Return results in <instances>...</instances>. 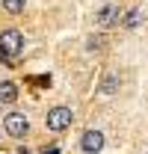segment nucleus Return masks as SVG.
<instances>
[{
	"label": "nucleus",
	"mask_w": 148,
	"mask_h": 154,
	"mask_svg": "<svg viewBox=\"0 0 148 154\" xmlns=\"http://www.w3.org/2000/svg\"><path fill=\"white\" fill-rule=\"evenodd\" d=\"M18 154H30V151H27V148H18Z\"/></svg>",
	"instance_id": "12"
},
{
	"label": "nucleus",
	"mask_w": 148,
	"mask_h": 154,
	"mask_svg": "<svg viewBox=\"0 0 148 154\" xmlns=\"http://www.w3.org/2000/svg\"><path fill=\"white\" fill-rule=\"evenodd\" d=\"M71 107H54V110H48L45 116V125H48V131H54V134H62L65 128H71Z\"/></svg>",
	"instance_id": "2"
},
{
	"label": "nucleus",
	"mask_w": 148,
	"mask_h": 154,
	"mask_svg": "<svg viewBox=\"0 0 148 154\" xmlns=\"http://www.w3.org/2000/svg\"><path fill=\"white\" fill-rule=\"evenodd\" d=\"M45 154H59V148H45Z\"/></svg>",
	"instance_id": "11"
},
{
	"label": "nucleus",
	"mask_w": 148,
	"mask_h": 154,
	"mask_svg": "<svg viewBox=\"0 0 148 154\" xmlns=\"http://www.w3.org/2000/svg\"><path fill=\"white\" fill-rule=\"evenodd\" d=\"M101 45H104V36H89L86 38V48L89 51H101Z\"/></svg>",
	"instance_id": "10"
},
{
	"label": "nucleus",
	"mask_w": 148,
	"mask_h": 154,
	"mask_svg": "<svg viewBox=\"0 0 148 154\" xmlns=\"http://www.w3.org/2000/svg\"><path fill=\"white\" fill-rule=\"evenodd\" d=\"M95 21H98L101 27H113V24H119V21H122L119 3H104V6L95 12Z\"/></svg>",
	"instance_id": "4"
},
{
	"label": "nucleus",
	"mask_w": 148,
	"mask_h": 154,
	"mask_svg": "<svg viewBox=\"0 0 148 154\" xmlns=\"http://www.w3.org/2000/svg\"><path fill=\"white\" fill-rule=\"evenodd\" d=\"M24 3L27 0H3V9L12 12V15H18V12H24Z\"/></svg>",
	"instance_id": "9"
},
{
	"label": "nucleus",
	"mask_w": 148,
	"mask_h": 154,
	"mask_svg": "<svg viewBox=\"0 0 148 154\" xmlns=\"http://www.w3.org/2000/svg\"><path fill=\"white\" fill-rule=\"evenodd\" d=\"M139 21H142V9H130L128 15L122 18V27L125 30H133V27H139Z\"/></svg>",
	"instance_id": "7"
},
{
	"label": "nucleus",
	"mask_w": 148,
	"mask_h": 154,
	"mask_svg": "<svg viewBox=\"0 0 148 154\" xmlns=\"http://www.w3.org/2000/svg\"><path fill=\"white\" fill-rule=\"evenodd\" d=\"M18 98V86L15 83H0V104H12Z\"/></svg>",
	"instance_id": "6"
},
{
	"label": "nucleus",
	"mask_w": 148,
	"mask_h": 154,
	"mask_svg": "<svg viewBox=\"0 0 148 154\" xmlns=\"http://www.w3.org/2000/svg\"><path fill=\"white\" fill-rule=\"evenodd\" d=\"M116 89H119V74H107L101 80V92H104V95H113Z\"/></svg>",
	"instance_id": "8"
},
{
	"label": "nucleus",
	"mask_w": 148,
	"mask_h": 154,
	"mask_svg": "<svg viewBox=\"0 0 148 154\" xmlns=\"http://www.w3.org/2000/svg\"><path fill=\"white\" fill-rule=\"evenodd\" d=\"M21 48H24V36H21L18 30H3L0 33V62H15L21 54Z\"/></svg>",
	"instance_id": "1"
},
{
	"label": "nucleus",
	"mask_w": 148,
	"mask_h": 154,
	"mask_svg": "<svg viewBox=\"0 0 148 154\" xmlns=\"http://www.w3.org/2000/svg\"><path fill=\"white\" fill-rule=\"evenodd\" d=\"M80 148L86 154H98L104 148V134L101 131H86V134L80 136Z\"/></svg>",
	"instance_id": "5"
},
{
	"label": "nucleus",
	"mask_w": 148,
	"mask_h": 154,
	"mask_svg": "<svg viewBox=\"0 0 148 154\" xmlns=\"http://www.w3.org/2000/svg\"><path fill=\"white\" fill-rule=\"evenodd\" d=\"M3 128H6V134H9V136L21 139V136L30 131V122H27V116H24V113H15V110H12V113L3 119Z\"/></svg>",
	"instance_id": "3"
}]
</instances>
